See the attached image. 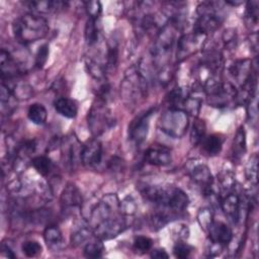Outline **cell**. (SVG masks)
<instances>
[{
    "label": "cell",
    "instance_id": "obj_1",
    "mask_svg": "<svg viewBox=\"0 0 259 259\" xmlns=\"http://www.w3.org/2000/svg\"><path fill=\"white\" fill-rule=\"evenodd\" d=\"M142 193L148 200L155 203L159 209L170 213L173 218L185 210L189 203L186 193L171 185H146L143 187Z\"/></svg>",
    "mask_w": 259,
    "mask_h": 259
},
{
    "label": "cell",
    "instance_id": "obj_2",
    "mask_svg": "<svg viewBox=\"0 0 259 259\" xmlns=\"http://www.w3.org/2000/svg\"><path fill=\"white\" fill-rule=\"evenodd\" d=\"M49 29L47 19L34 13L21 15L12 24L14 37L22 45H28L44 38L48 34Z\"/></svg>",
    "mask_w": 259,
    "mask_h": 259
},
{
    "label": "cell",
    "instance_id": "obj_3",
    "mask_svg": "<svg viewBox=\"0 0 259 259\" xmlns=\"http://www.w3.org/2000/svg\"><path fill=\"white\" fill-rule=\"evenodd\" d=\"M148 80L141 68L132 66L125 71L122 82L120 83V96L125 104L134 105L140 98L147 95Z\"/></svg>",
    "mask_w": 259,
    "mask_h": 259
},
{
    "label": "cell",
    "instance_id": "obj_4",
    "mask_svg": "<svg viewBox=\"0 0 259 259\" xmlns=\"http://www.w3.org/2000/svg\"><path fill=\"white\" fill-rule=\"evenodd\" d=\"M204 92L209 105L214 107H227L237 99L238 90L230 82H223L217 76L208 78L204 83Z\"/></svg>",
    "mask_w": 259,
    "mask_h": 259
},
{
    "label": "cell",
    "instance_id": "obj_5",
    "mask_svg": "<svg viewBox=\"0 0 259 259\" xmlns=\"http://www.w3.org/2000/svg\"><path fill=\"white\" fill-rule=\"evenodd\" d=\"M221 3L214 1L202 2L197 7V17L194 23V32L206 35L214 31L224 20Z\"/></svg>",
    "mask_w": 259,
    "mask_h": 259
},
{
    "label": "cell",
    "instance_id": "obj_6",
    "mask_svg": "<svg viewBox=\"0 0 259 259\" xmlns=\"http://www.w3.org/2000/svg\"><path fill=\"white\" fill-rule=\"evenodd\" d=\"M88 127L94 137H98L114 125V118L111 111L106 106V102L96 98L93 102L88 115Z\"/></svg>",
    "mask_w": 259,
    "mask_h": 259
},
{
    "label": "cell",
    "instance_id": "obj_7",
    "mask_svg": "<svg viewBox=\"0 0 259 259\" xmlns=\"http://www.w3.org/2000/svg\"><path fill=\"white\" fill-rule=\"evenodd\" d=\"M188 114L176 108H169L160 116L159 128L167 136L178 139L181 138L188 127Z\"/></svg>",
    "mask_w": 259,
    "mask_h": 259
},
{
    "label": "cell",
    "instance_id": "obj_8",
    "mask_svg": "<svg viewBox=\"0 0 259 259\" xmlns=\"http://www.w3.org/2000/svg\"><path fill=\"white\" fill-rule=\"evenodd\" d=\"M188 173L191 179L202 188L204 195L206 196H218L214 191V180L210 173L209 168L199 161L192 160L189 161L188 166Z\"/></svg>",
    "mask_w": 259,
    "mask_h": 259
},
{
    "label": "cell",
    "instance_id": "obj_9",
    "mask_svg": "<svg viewBox=\"0 0 259 259\" xmlns=\"http://www.w3.org/2000/svg\"><path fill=\"white\" fill-rule=\"evenodd\" d=\"M123 217L122 213H118L99 223L92 229L93 234L100 240H108L118 236L126 227V222Z\"/></svg>",
    "mask_w": 259,
    "mask_h": 259
},
{
    "label": "cell",
    "instance_id": "obj_10",
    "mask_svg": "<svg viewBox=\"0 0 259 259\" xmlns=\"http://www.w3.org/2000/svg\"><path fill=\"white\" fill-rule=\"evenodd\" d=\"M60 145L62 147V157L64 164L67 167L74 169L80 162L82 163L81 154L83 146L79 143L75 135L66 137Z\"/></svg>",
    "mask_w": 259,
    "mask_h": 259
},
{
    "label": "cell",
    "instance_id": "obj_11",
    "mask_svg": "<svg viewBox=\"0 0 259 259\" xmlns=\"http://www.w3.org/2000/svg\"><path fill=\"white\" fill-rule=\"evenodd\" d=\"M60 202L62 209L66 212H74L79 210L81 209L83 203L82 193L75 184L68 183L61 193Z\"/></svg>",
    "mask_w": 259,
    "mask_h": 259
},
{
    "label": "cell",
    "instance_id": "obj_12",
    "mask_svg": "<svg viewBox=\"0 0 259 259\" xmlns=\"http://www.w3.org/2000/svg\"><path fill=\"white\" fill-rule=\"evenodd\" d=\"M205 35L192 32V33H187L183 34L177 42V60L181 61L193 53L196 52L197 49L201 46V39Z\"/></svg>",
    "mask_w": 259,
    "mask_h": 259
},
{
    "label": "cell",
    "instance_id": "obj_13",
    "mask_svg": "<svg viewBox=\"0 0 259 259\" xmlns=\"http://www.w3.org/2000/svg\"><path fill=\"white\" fill-rule=\"evenodd\" d=\"M153 109H150L143 114L139 115L130 125V138L136 144H142L148 136L149 132V124H150V117L153 113Z\"/></svg>",
    "mask_w": 259,
    "mask_h": 259
},
{
    "label": "cell",
    "instance_id": "obj_14",
    "mask_svg": "<svg viewBox=\"0 0 259 259\" xmlns=\"http://www.w3.org/2000/svg\"><path fill=\"white\" fill-rule=\"evenodd\" d=\"M219 203L226 217H228L229 220L234 224H237L240 220L242 207V202L239 195L233 192H228L221 197Z\"/></svg>",
    "mask_w": 259,
    "mask_h": 259
},
{
    "label": "cell",
    "instance_id": "obj_15",
    "mask_svg": "<svg viewBox=\"0 0 259 259\" xmlns=\"http://www.w3.org/2000/svg\"><path fill=\"white\" fill-rule=\"evenodd\" d=\"M102 159V146L96 139H91L82 148L81 160L86 167H96Z\"/></svg>",
    "mask_w": 259,
    "mask_h": 259
},
{
    "label": "cell",
    "instance_id": "obj_16",
    "mask_svg": "<svg viewBox=\"0 0 259 259\" xmlns=\"http://www.w3.org/2000/svg\"><path fill=\"white\" fill-rule=\"evenodd\" d=\"M146 161L154 166H166L172 161V154L170 149L165 146L157 145L150 147L145 153Z\"/></svg>",
    "mask_w": 259,
    "mask_h": 259
},
{
    "label": "cell",
    "instance_id": "obj_17",
    "mask_svg": "<svg viewBox=\"0 0 259 259\" xmlns=\"http://www.w3.org/2000/svg\"><path fill=\"white\" fill-rule=\"evenodd\" d=\"M209 239L219 245H228L233 240L232 229L223 222H212L207 230Z\"/></svg>",
    "mask_w": 259,
    "mask_h": 259
},
{
    "label": "cell",
    "instance_id": "obj_18",
    "mask_svg": "<svg viewBox=\"0 0 259 259\" xmlns=\"http://www.w3.org/2000/svg\"><path fill=\"white\" fill-rule=\"evenodd\" d=\"M230 74L240 85H243L253 74L250 60L244 59L236 61L230 68Z\"/></svg>",
    "mask_w": 259,
    "mask_h": 259
},
{
    "label": "cell",
    "instance_id": "obj_19",
    "mask_svg": "<svg viewBox=\"0 0 259 259\" xmlns=\"http://www.w3.org/2000/svg\"><path fill=\"white\" fill-rule=\"evenodd\" d=\"M54 107L59 114L67 118H74L78 112V106L76 102L67 97L57 98L54 101Z\"/></svg>",
    "mask_w": 259,
    "mask_h": 259
},
{
    "label": "cell",
    "instance_id": "obj_20",
    "mask_svg": "<svg viewBox=\"0 0 259 259\" xmlns=\"http://www.w3.org/2000/svg\"><path fill=\"white\" fill-rule=\"evenodd\" d=\"M34 14L40 15V13H50L62 8L66 3L62 1H28L24 3Z\"/></svg>",
    "mask_w": 259,
    "mask_h": 259
},
{
    "label": "cell",
    "instance_id": "obj_21",
    "mask_svg": "<svg viewBox=\"0 0 259 259\" xmlns=\"http://www.w3.org/2000/svg\"><path fill=\"white\" fill-rule=\"evenodd\" d=\"M246 152V133L243 126H240L233 140L232 157L234 161H240Z\"/></svg>",
    "mask_w": 259,
    "mask_h": 259
},
{
    "label": "cell",
    "instance_id": "obj_22",
    "mask_svg": "<svg viewBox=\"0 0 259 259\" xmlns=\"http://www.w3.org/2000/svg\"><path fill=\"white\" fill-rule=\"evenodd\" d=\"M44 239L48 247L53 250L59 249L63 243V235L60 229L56 226H49L45 229Z\"/></svg>",
    "mask_w": 259,
    "mask_h": 259
},
{
    "label": "cell",
    "instance_id": "obj_23",
    "mask_svg": "<svg viewBox=\"0 0 259 259\" xmlns=\"http://www.w3.org/2000/svg\"><path fill=\"white\" fill-rule=\"evenodd\" d=\"M1 108L3 113H12L14 109L17 107V98L13 95V93L8 89L7 86L1 83Z\"/></svg>",
    "mask_w": 259,
    "mask_h": 259
},
{
    "label": "cell",
    "instance_id": "obj_24",
    "mask_svg": "<svg viewBox=\"0 0 259 259\" xmlns=\"http://www.w3.org/2000/svg\"><path fill=\"white\" fill-rule=\"evenodd\" d=\"M203 151L209 156L218 155L223 147V139L219 135H210L204 137L201 141Z\"/></svg>",
    "mask_w": 259,
    "mask_h": 259
},
{
    "label": "cell",
    "instance_id": "obj_25",
    "mask_svg": "<svg viewBox=\"0 0 259 259\" xmlns=\"http://www.w3.org/2000/svg\"><path fill=\"white\" fill-rule=\"evenodd\" d=\"M27 116L29 120L35 124H44L48 117V112L46 107L40 103H33L29 106L27 111Z\"/></svg>",
    "mask_w": 259,
    "mask_h": 259
},
{
    "label": "cell",
    "instance_id": "obj_26",
    "mask_svg": "<svg viewBox=\"0 0 259 259\" xmlns=\"http://www.w3.org/2000/svg\"><path fill=\"white\" fill-rule=\"evenodd\" d=\"M31 165L41 176H48L51 174L54 168L52 160L47 156H36L30 160Z\"/></svg>",
    "mask_w": 259,
    "mask_h": 259
},
{
    "label": "cell",
    "instance_id": "obj_27",
    "mask_svg": "<svg viewBox=\"0 0 259 259\" xmlns=\"http://www.w3.org/2000/svg\"><path fill=\"white\" fill-rule=\"evenodd\" d=\"M104 251V246L101 243L100 239L94 236L91 238L85 245L83 249V253L88 258H97L102 255Z\"/></svg>",
    "mask_w": 259,
    "mask_h": 259
},
{
    "label": "cell",
    "instance_id": "obj_28",
    "mask_svg": "<svg viewBox=\"0 0 259 259\" xmlns=\"http://www.w3.org/2000/svg\"><path fill=\"white\" fill-rule=\"evenodd\" d=\"M95 235L93 234L92 229L88 227H82L76 230L72 236H71V242L74 246H81L85 245L91 238H93Z\"/></svg>",
    "mask_w": 259,
    "mask_h": 259
},
{
    "label": "cell",
    "instance_id": "obj_29",
    "mask_svg": "<svg viewBox=\"0 0 259 259\" xmlns=\"http://www.w3.org/2000/svg\"><path fill=\"white\" fill-rule=\"evenodd\" d=\"M118 61V45L116 40H111L107 45V55H106V71H112L116 68Z\"/></svg>",
    "mask_w": 259,
    "mask_h": 259
},
{
    "label": "cell",
    "instance_id": "obj_30",
    "mask_svg": "<svg viewBox=\"0 0 259 259\" xmlns=\"http://www.w3.org/2000/svg\"><path fill=\"white\" fill-rule=\"evenodd\" d=\"M205 137V123L201 119H195L192 123L190 131V142L193 146L201 143L202 139Z\"/></svg>",
    "mask_w": 259,
    "mask_h": 259
},
{
    "label": "cell",
    "instance_id": "obj_31",
    "mask_svg": "<svg viewBox=\"0 0 259 259\" xmlns=\"http://www.w3.org/2000/svg\"><path fill=\"white\" fill-rule=\"evenodd\" d=\"M258 16H259V3L256 0L248 1L246 6V12H245V19L248 25L251 26H257L258 23Z\"/></svg>",
    "mask_w": 259,
    "mask_h": 259
},
{
    "label": "cell",
    "instance_id": "obj_32",
    "mask_svg": "<svg viewBox=\"0 0 259 259\" xmlns=\"http://www.w3.org/2000/svg\"><path fill=\"white\" fill-rule=\"evenodd\" d=\"M95 18H91L89 17L88 20L86 21V25H85V39L87 45L92 46L94 44L97 42L98 40V35H99V29H98V25L96 23Z\"/></svg>",
    "mask_w": 259,
    "mask_h": 259
},
{
    "label": "cell",
    "instance_id": "obj_33",
    "mask_svg": "<svg viewBox=\"0 0 259 259\" xmlns=\"http://www.w3.org/2000/svg\"><path fill=\"white\" fill-rule=\"evenodd\" d=\"M86 67L88 69L89 74L96 80H102L104 78L105 68L102 67L99 63H97L93 59H87L86 60Z\"/></svg>",
    "mask_w": 259,
    "mask_h": 259
},
{
    "label": "cell",
    "instance_id": "obj_34",
    "mask_svg": "<svg viewBox=\"0 0 259 259\" xmlns=\"http://www.w3.org/2000/svg\"><path fill=\"white\" fill-rule=\"evenodd\" d=\"M197 221H198V224L200 226V228L207 232L209 226L211 225V223L213 222V217H212V212L209 208H201L199 211H198V214H197Z\"/></svg>",
    "mask_w": 259,
    "mask_h": 259
},
{
    "label": "cell",
    "instance_id": "obj_35",
    "mask_svg": "<svg viewBox=\"0 0 259 259\" xmlns=\"http://www.w3.org/2000/svg\"><path fill=\"white\" fill-rule=\"evenodd\" d=\"M22 252L27 257H35L41 253V246L36 241H26L22 244Z\"/></svg>",
    "mask_w": 259,
    "mask_h": 259
},
{
    "label": "cell",
    "instance_id": "obj_36",
    "mask_svg": "<svg viewBox=\"0 0 259 259\" xmlns=\"http://www.w3.org/2000/svg\"><path fill=\"white\" fill-rule=\"evenodd\" d=\"M153 246V241L149 237L146 236H138L135 238L134 241V248L135 250L145 253L149 251Z\"/></svg>",
    "mask_w": 259,
    "mask_h": 259
},
{
    "label": "cell",
    "instance_id": "obj_37",
    "mask_svg": "<svg viewBox=\"0 0 259 259\" xmlns=\"http://www.w3.org/2000/svg\"><path fill=\"white\" fill-rule=\"evenodd\" d=\"M120 212L123 215H133L137 210V204L132 196H126L119 204Z\"/></svg>",
    "mask_w": 259,
    "mask_h": 259
},
{
    "label": "cell",
    "instance_id": "obj_38",
    "mask_svg": "<svg viewBox=\"0 0 259 259\" xmlns=\"http://www.w3.org/2000/svg\"><path fill=\"white\" fill-rule=\"evenodd\" d=\"M223 41H224L226 49H228V50L235 49L236 45H237L236 29H234V28L226 29L223 33Z\"/></svg>",
    "mask_w": 259,
    "mask_h": 259
},
{
    "label": "cell",
    "instance_id": "obj_39",
    "mask_svg": "<svg viewBox=\"0 0 259 259\" xmlns=\"http://www.w3.org/2000/svg\"><path fill=\"white\" fill-rule=\"evenodd\" d=\"M257 156L254 155L249 160V163L246 167V177L248 180H250L253 183H257Z\"/></svg>",
    "mask_w": 259,
    "mask_h": 259
},
{
    "label": "cell",
    "instance_id": "obj_40",
    "mask_svg": "<svg viewBox=\"0 0 259 259\" xmlns=\"http://www.w3.org/2000/svg\"><path fill=\"white\" fill-rule=\"evenodd\" d=\"M219 184H220L219 187H221L224 191L230 192V190L235 185V179H234L233 174H231L230 172L222 173L219 178Z\"/></svg>",
    "mask_w": 259,
    "mask_h": 259
},
{
    "label": "cell",
    "instance_id": "obj_41",
    "mask_svg": "<svg viewBox=\"0 0 259 259\" xmlns=\"http://www.w3.org/2000/svg\"><path fill=\"white\" fill-rule=\"evenodd\" d=\"M192 251V247L184 242H177L173 248V253L177 258H187Z\"/></svg>",
    "mask_w": 259,
    "mask_h": 259
},
{
    "label": "cell",
    "instance_id": "obj_42",
    "mask_svg": "<svg viewBox=\"0 0 259 259\" xmlns=\"http://www.w3.org/2000/svg\"><path fill=\"white\" fill-rule=\"evenodd\" d=\"M87 14L91 18L97 19L101 13V4L99 1H88L84 2Z\"/></svg>",
    "mask_w": 259,
    "mask_h": 259
},
{
    "label": "cell",
    "instance_id": "obj_43",
    "mask_svg": "<svg viewBox=\"0 0 259 259\" xmlns=\"http://www.w3.org/2000/svg\"><path fill=\"white\" fill-rule=\"evenodd\" d=\"M49 57V46L48 45H42L39 47L36 55H35V66L37 68H42V66L46 64L48 61Z\"/></svg>",
    "mask_w": 259,
    "mask_h": 259
},
{
    "label": "cell",
    "instance_id": "obj_44",
    "mask_svg": "<svg viewBox=\"0 0 259 259\" xmlns=\"http://www.w3.org/2000/svg\"><path fill=\"white\" fill-rule=\"evenodd\" d=\"M151 257L156 258V259H163V258H168L169 255L167 254V252L164 249H155L152 251Z\"/></svg>",
    "mask_w": 259,
    "mask_h": 259
},
{
    "label": "cell",
    "instance_id": "obj_45",
    "mask_svg": "<svg viewBox=\"0 0 259 259\" xmlns=\"http://www.w3.org/2000/svg\"><path fill=\"white\" fill-rule=\"evenodd\" d=\"M1 256L2 257H7V258H14L15 257V255L13 254L11 249L8 246H5L4 244H2V246H1Z\"/></svg>",
    "mask_w": 259,
    "mask_h": 259
}]
</instances>
